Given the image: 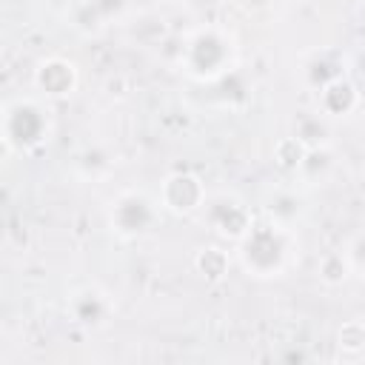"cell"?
Wrapping results in <instances>:
<instances>
[{
    "label": "cell",
    "instance_id": "3",
    "mask_svg": "<svg viewBox=\"0 0 365 365\" xmlns=\"http://www.w3.org/2000/svg\"><path fill=\"white\" fill-rule=\"evenodd\" d=\"M54 117L51 108L37 97H14L3 106L0 137L6 157L11 154H31L51 140Z\"/></svg>",
    "mask_w": 365,
    "mask_h": 365
},
{
    "label": "cell",
    "instance_id": "7",
    "mask_svg": "<svg viewBox=\"0 0 365 365\" xmlns=\"http://www.w3.org/2000/svg\"><path fill=\"white\" fill-rule=\"evenodd\" d=\"M66 314H68L71 325H77L83 331H100L114 317V299L97 285H83L68 294Z\"/></svg>",
    "mask_w": 365,
    "mask_h": 365
},
{
    "label": "cell",
    "instance_id": "8",
    "mask_svg": "<svg viewBox=\"0 0 365 365\" xmlns=\"http://www.w3.org/2000/svg\"><path fill=\"white\" fill-rule=\"evenodd\" d=\"M31 83L46 100H66L80 86V68L74 60H68L63 54H48L43 60H37V66L31 71Z\"/></svg>",
    "mask_w": 365,
    "mask_h": 365
},
{
    "label": "cell",
    "instance_id": "9",
    "mask_svg": "<svg viewBox=\"0 0 365 365\" xmlns=\"http://www.w3.org/2000/svg\"><path fill=\"white\" fill-rule=\"evenodd\" d=\"M359 103H362V91L351 74H342L317 91V108L322 117H331V120L351 117L359 108Z\"/></svg>",
    "mask_w": 365,
    "mask_h": 365
},
{
    "label": "cell",
    "instance_id": "11",
    "mask_svg": "<svg viewBox=\"0 0 365 365\" xmlns=\"http://www.w3.org/2000/svg\"><path fill=\"white\" fill-rule=\"evenodd\" d=\"M194 271L208 282V285H217L228 277L231 271V254L217 245V242H205L194 251Z\"/></svg>",
    "mask_w": 365,
    "mask_h": 365
},
{
    "label": "cell",
    "instance_id": "14",
    "mask_svg": "<svg viewBox=\"0 0 365 365\" xmlns=\"http://www.w3.org/2000/svg\"><path fill=\"white\" fill-rule=\"evenodd\" d=\"M305 154H308V145H305L297 134L279 137V140L274 143V151H271L274 165H277L279 171H285V174H297L299 165H302V160H305Z\"/></svg>",
    "mask_w": 365,
    "mask_h": 365
},
{
    "label": "cell",
    "instance_id": "19",
    "mask_svg": "<svg viewBox=\"0 0 365 365\" xmlns=\"http://www.w3.org/2000/svg\"><path fill=\"white\" fill-rule=\"evenodd\" d=\"M345 254H348V259H351L354 274L365 277V228H359V231H356V234L348 240Z\"/></svg>",
    "mask_w": 365,
    "mask_h": 365
},
{
    "label": "cell",
    "instance_id": "15",
    "mask_svg": "<svg viewBox=\"0 0 365 365\" xmlns=\"http://www.w3.org/2000/svg\"><path fill=\"white\" fill-rule=\"evenodd\" d=\"M317 274H319V282L328 285V288H339L348 282V277L354 274L351 268V259L345 251H328L319 257L317 262Z\"/></svg>",
    "mask_w": 365,
    "mask_h": 365
},
{
    "label": "cell",
    "instance_id": "5",
    "mask_svg": "<svg viewBox=\"0 0 365 365\" xmlns=\"http://www.w3.org/2000/svg\"><path fill=\"white\" fill-rule=\"evenodd\" d=\"M205 225L228 242H240L245 237V231L254 225V211L248 208V202L231 191H220L214 197L205 200Z\"/></svg>",
    "mask_w": 365,
    "mask_h": 365
},
{
    "label": "cell",
    "instance_id": "16",
    "mask_svg": "<svg viewBox=\"0 0 365 365\" xmlns=\"http://www.w3.org/2000/svg\"><path fill=\"white\" fill-rule=\"evenodd\" d=\"M336 348L342 356H362L365 354V322L362 319H345L336 328Z\"/></svg>",
    "mask_w": 365,
    "mask_h": 365
},
{
    "label": "cell",
    "instance_id": "18",
    "mask_svg": "<svg viewBox=\"0 0 365 365\" xmlns=\"http://www.w3.org/2000/svg\"><path fill=\"white\" fill-rule=\"evenodd\" d=\"M325 117L322 114H308V117H299V123H297V137L311 148V145H319V143H325V123H322Z\"/></svg>",
    "mask_w": 365,
    "mask_h": 365
},
{
    "label": "cell",
    "instance_id": "1",
    "mask_svg": "<svg viewBox=\"0 0 365 365\" xmlns=\"http://www.w3.org/2000/svg\"><path fill=\"white\" fill-rule=\"evenodd\" d=\"M237 248L240 268L254 279H277L285 277L297 265L299 240L294 234V225H285L274 217H257L254 225L245 231Z\"/></svg>",
    "mask_w": 365,
    "mask_h": 365
},
{
    "label": "cell",
    "instance_id": "10",
    "mask_svg": "<svg viewBox=\"0 0 365 365\" xmlns=\"http://www.w3.org/2000/svg\"><path fill=\"white\" fill-rule=\"evenodd\" d=\"M351 68V57H345L342 51H334V48H319V51H311L302 63V80L308 88L319 91L325 83L348 74Z\"/></svg>",
    "mask_w": 365,
    "mask_h": 365
},
{
    "label": "cell",
    "instance_id": "12",
    "mask_svg": "<svg viewBox=\"0 0 365 365\" xmlns=\"http://www.w3.org/2000/svg\"><path fill=\"white\" fill-rule=\"evenodd\" d=\"M66 17H68V26L86 37L91 34H100L108 20L103 14V9L97 6V0H71V6L66 9Z\"/></svg>",
    "mask_w": 365,
    "mask_h": 365
},
{
    "label": "cell",
    "instance_id": "6",
    "mask_svg": "<svg viewBox=\"0 0 365 365\" xmlns=\"http://www.w3.org/2000/svg\"><path fill=\"white\" fill-rule=\"evenodd\" d=\"M157 200L171 217H191L205 205L208 191L194 171H171L163 177Z\"/></svg>",
    "mask_w": 365,
    "mask_h": 365
},
{
    "label": "cell",
    "instance_id": "20",
    "mask_svg": "<svg viewBox=\"0 0 365 365\" xmlns=\"http://www.w3.org/2000/svg\"><path fill=\"white\" fill-rule=\"evenodd\" d=\"M351 71L365 83V43L351 54Z\"/></svg>",
    "mask_w": 365,
    "mask_h": 365
},
{
    "label": "cell",
    "instance_id": "2",
    "mask_svg": "<svg viewBox=\"0 0 365 365\" xmlns=\"http://www.w3.org/2000/svg\"><path fill=\"white\" fill-rule=\"evenodd\" d=\"M237 37L217 23L197 26L180 48V68L197 83H220L234 71Z\"/></svg>",
    "mask_w": 365,
    "mask_h": 365
},
{
    "label": "cell",
    "instance_id": "4",
    "mask_svg": "<svg viewBox=\"0 0 365 365\" xmlns=\"http://www.w3.org/2000/svg\"><path fill=\"white\" fill-rule=\"evenodd\" d=\"M160 211H163L160 200H154L148 191L125 188L108 202L106 220H108V228L114 237L131 242V240L148 237L160 225Z\"/></svg>",
    "mask_w": 365,
    "mask_h": 365
},
{
    "label": "cell",
    "instance_id": "17",
    "mask_svg": "<svg viewBox=\"0 0 365 365\" xmlns=\"http://www.w3.org/2000/svg\"><path fill=\"white\" fill-rule=\"evenodd\" d=\"M299 197L294 191H274V197H268L265 202V214L285 222V225H294V220L299 217Z\"/></svg>",
    "mask_w": 365,
    "mask_h": 365
},
{
    "label": "cell",
    "instance_id": "13",
    "mask_svg": "<svg viewBox=\"0 0 365 365\" xmlns=\"http://www.w3.org/2000/svg\"><path fill=\"white\" fill-rule=\"evenodd\" d=\"M336 165V157H334V148L328 143H319V145H311L302 165H299V177L308 182V185H322L328 180V174L334 171Z\"/></svg>",
    "mask_w": 365,
    "mask_h": 365
}]
</instances>
